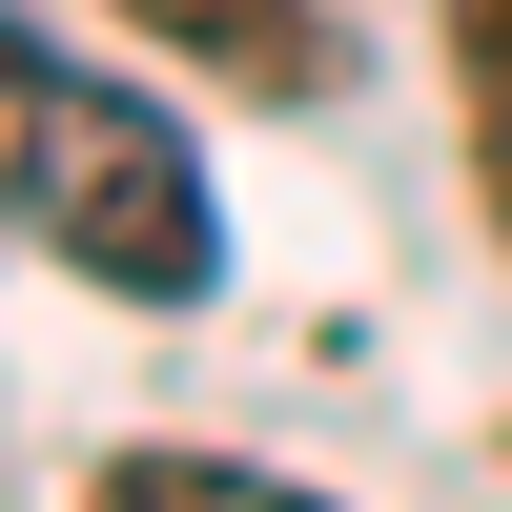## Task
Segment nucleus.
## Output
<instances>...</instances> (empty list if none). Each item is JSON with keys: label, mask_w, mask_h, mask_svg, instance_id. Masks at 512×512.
<instances>
[{"label": "nucleus", "mask_w": 512, "mask_h": 512, "mask_svg": "<svg viewBox=\"0 0 512 512\" xmlns=\"http://www.w3.org/2000/svg\"><path fill=\"white\" fill-rule=\"evenodd\" d=\"M0 123H21V246L82 287H123V308H185L205 267H226V226H205V164L164 103H123V82H82L62 41H21L0 62Z\"/></svg>", "instance_id": "1"}, {"label": "nucleus", "mask_w": 512, "mask_h": 512, "mask_svg": "<svg viewBox=\"0 0 512 512\" xmlns=\"http://www.w3.org/2000/svg\"><path fill=\"white\" fill-rule=\"evenodd\" d=\"M431 41H451V123H472V205L512 246V0H431Z\"/></svg>", "instance_id": "3"}, {"label": "nucleus", "mask_w": 512, "mask_h": 512, "mask_svg": "<svg viewBox=\"0 0 512 512\" xmlns=\"http://www.w3.org/2000/svg\"><path fill=\"white\" fill-rule=\"evenodd\" d=\"M82 512H328V492L246 472V451H103V472H82Z\"/></svg>", "instance_id": "4"}, {"label": "nucleus", "mask_w": 512, "mask_h": 512, "mask_svg": "<svg viewBox=\"0 0 512 512\" xmlns=\"http://www.w3.org/2000/svg\"><path fill=\"white\" fill-rule=\"evenodd\" d=\"M103 21H144V41H185L205 82H246V103H328V0H103Z\"/></svg>", "instance_id": "2"}]
</instances>
